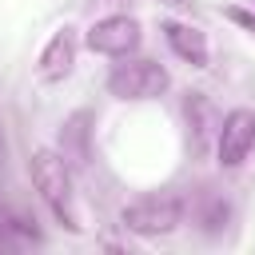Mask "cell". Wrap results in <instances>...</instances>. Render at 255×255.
Here are the masks:
<instances>
[{
  "instance_id": "cell-1",
  "label": "cell",
  "mask_w": 255,
  "mask_h": 255,
  "mask_svg": "<svg viewBox=\"0 0 255 255\" xmlns=\"http://www.w3.org/2000/svg\"><path fill=\"white\" fill-rule=\"evenodd\" d=\"M28 175H32L36 195L44 199V207L56 215V223L68 227V231H84L80 207H76V191H72V163H68V155L52 151V147H36L28 155Z\"/></svg>"
},
{
  "instance_id": "cell-2",
  "label": "cell",
  "mask_w": 255,
  "mask_h": 255,
  "mask_svg": "<svg viewBox=\"0 0 255 255\" xmlns=\"http://www.w3.org/2000/svg\"><path fill=\"white\" fill-rule=\"evenodd\" d=\"M171 88V76L159 60H147V56H124L112 72H108V92L116 100H131V104H143V100H159L163 92Z\"/></svg>"
},
{
  "instance_id": "cell-3",
  "label": "cell",
  "mask_w": 255,
  "mask_h": 255,
  "mask_svg": "<svg viewBox=\"0 0 255 255\" xmlns=\"http://www.w3.org/2000/svg\"><path fill=\"white\" fill-rule=\"evenodd\" d=\"M120 223H124V231H131V235H139V239L171 235V231L183 223V199H179V195H167V191L139 195V199H131V203L120 211Z\"/></svg>"
},
{
  "instance_id": "cell-4",
  "label": "cell",
  "mask_w": 255,
  "mask_h": 255,
  "mask_svg": "<svg viewBox=\"0 0 255 255\" xmlns=\"http://www.w3.org/2000/svg\"><path fill=\"white\" fill-rule=\"evenodd\" d=\"M139 40H143L139 20H135V16H124V12H116V16H100V20H92V28L84 32L88 52H96V56H112V60L135 56Z\"/></svg>"
},
{
  "instance_id": "cell-5",
  "label": "cell",
  "mask_w": 255,
  "mask_h": 255,
  "mask_svg": "<svg viewBox=\"0 0 255 255\" xmlns=\"http://www.w3.org/2000/svg\"><path fill=\"white\" fill-rule=\"evenodd\" d=\"M251 151H255V112L235 108V112H227L219 120V135H215L219 167H239Z\"/></svg>"
},
{
  "instance_id": "cell-6",
  "label": "cell",
  "mask_w": 255,
  "mask_h": 255,
  "mask_svg": "<svg viewBox=\"0 0 255 255\" xmlns=\"http://www.w3.org/2000/svg\"><path fill=\"white\" fill-rule=\"evenodd\" d=\"M76 52H80V36H76V28H68V24L56 28L52 40L40 48L36 76H40L44 84H60V80H68L72 68H76Z\"/></svg>"
},
{
  "instance_id": "cell-7",
  "label": "cell",
  "mask_w": 255,
  "mask_h": 255,
  "mask_svg": "<svg viewBox=\"0 0 255 255\" xmlns=\"http://www.w3.org/2000/svg\"><path fill=\"white\" fill-rule=\"evenodd\" d=\"M159 28H163V40H167V48H171L179 60H187L191 68H207V60H211L207 32H199L195 24H183V20H163Z\"/></svg>"
},
{
  "instance_id": "cell-8",
  "label": "cell",
  "mask_w": 255,
  "mask_h": 255,
  "mask_svg": "<svg viewBox=\"0 0 255 255\" xmlns=\"http://www.w3.org/2000/svg\"><path fill=\"white\" fill-rule=\"evenodd\" d=\"M88 124H92L88 112H76V116L64 124V155H68V163H72V159H76V163L88 159Z\"/></svg>"
},
{
  "instance_id": "cell-9",
  "label": "cell",
  "mask_w": 255,
  "mask_h": 255,
  "mask_svg": "<svg viewBox=\"0 0 255 255\" xmlns=\"http://www.w3.org/2000/svg\"><path fill=\"white\" fill-rule=\"evenodd\" d=\"M16 239H40V231H36L28 219H20L16 211L0 207V251H4V247H12Z\"/></svg>"
},
{
  "instance_id": "cell-10",
  "label": "cell",
  "mask_w": 255,
  "mask_h": 255,
  "mask_svg": "<svg viewBox=\"0 0 255 255\" xmlns=\"http://www.w3.org/2000/svg\"><path fill=\"white\" fill-rule=\"evenodd\" d=\"M223 20H231V24H239L243 32H251V36H255V12H247V8H235V4H231V8H223Z\"/></svg>"
},
{
  "instance_id": "cell-11",
  "label": "cell",
  "mask_w": 255,
  "mask_h": 255,
  "mask_svg": "<svg viewBox=\"0 0 255 255\" xmlns=\"http://www.w3.org/2000/svg\"><path fill=\"white\" fill-rule=\"evenodd\" d=\"M251 8H255V0H251Z\"/></svg>"
}]
</instances>
